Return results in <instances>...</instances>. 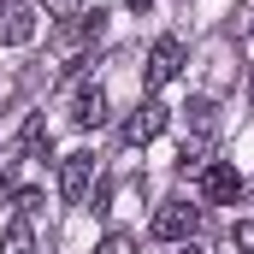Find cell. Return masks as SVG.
<instances>
[{"label":"cell","instance_id":"cell-6","mask_svg":"<svg viewBox=\"0 0 254 254\" xmlns=\"http://www.w3.org/2000/svg\"><path fill=\"white\" fill-rule=\"evenodd\" d=\"M71 125H77V130H95V125H107V89L83 83V89L71 95Z\"/></svg>","mask_w":254,"mask_h":254},{"label":"cell","instance_id":"cell-14","mask_svg":"<svg viewBox=\"0 0 254 254\" xmlns=\"http://www.w3.org/2000/svg\"><path fill=\"white\" fill-rule=\"evenodd\" d=\"M125 6H130V12H148V6H154V0H125Z\"/></svg>","mask_w":254,"mask_h":254},{"label":"cell","instance_id":"cell-5","mask_svg":"<svg viewBox=\"0 0 254 254\" xmlns=\"http://www.w3.org/2000/svg\"><path fill=\"white\" fill-rule=\"evenodd\" d=\"M160 130H166V107H160V101H142V107L125 119V142H130V148H142V142H154Z\"/></svg>","mask_w":254,"mask_h":254},{"label":"cell","instance_id":"cell-11","mask_svg":"<svg viewBox=\"0 0 254 254\" xmlns=\"http://www.w3.org/2000/svg\"><path fill=\"white\" fill-rule=\"evenodd\" d=\"M42 6H48V18H77L83 0H42Z\"/></svg>","mask_w":254,"mask_h":254},{"label":"cell","instance_id":"cell-9","mask_svg":"<svg viewBox=\"0 0 254 254\" xmlns=\"http://www.w3.org/2000/svg\"><path fill=\"white\" fill-rule=\"evenodd\" d=\"M24 154H30V160H42V166L54 160V136H48V119H30V125H24Z\"/></svg>","mask_w":254,"mask_h":254},{"label":"cell","instance_id":"cell-7","mask_svg":"<svg viewBox=\"0 0 254 254\" xmlns=\"http://www.w3.org/2000/svg\"><path fill=\"white\" fill-rule=\"evenodd\" d=\"M30 36H36V12H30V6H6V24H0V42H6V48H24Z\"/></svg>","mask_w":254,"mask_h":254},{"label":"cell","instance_id":"cell-4","mask_svg":"<svg viewBox=\"0 0 254 254\" xmlns=\"http://www.w3.org/2000/svg\"><path fill=\"white\" fill-rule=\"evenodd\" d=\"M178 71H184V42L178 36H160L154 54H148V89H166Z\"/></svg>","mask_w":254,"mask_h":254},{"label":"cell","instance_id":"cell-10","mask_svg":"<svg viewBox=\"0 0 254 254\" xmlns=\"http://www.w3.org/2000/svg\"><path fill=\"white\" fill-rule=\"evenodd\" d=\"M95 254H136V243H130L125 231H113V237H101V249Z\"/></svg>","mask_w":254,"mask_h":254},{"label":"cell","instance_id":"cell-1","mask_svg":"<svg viewBox=\"0 0 254 254\" xmlns=\"http://www.w3.org/2000/svg\"><path fill=\"white\" fill-rule=\"evenodd\" d=\"M195 231H201V207H190V201H166L154 213V237L160 243H190Z\"/></svg>","mask_w":254,"mask_h":254},{"label":"cell","instance_id":"cell-2","mask_svg":"<svg viewBox=\"0 0 254 254\" xmlns=\"http://www.w3.org/2000/svg\"><path fill=\"white\" fill-rule=\"evenodd\" d=\"M243 190H249V184H243V172H237L231 160H207V166H201V201L225 207V201H237Z\"/></svg>","mask_w":254,"mask_h":254},{"label":"cell","instance_id":"cell-3","mask_svg":"<svg viewBox=\"0 0 254 254\" xmlns=\"http://www.w3.org/2000/svg\"><path fill=\"white\" fill-rule=\"evenodd\" d=\"M89 190H95V154H65L60 160V195L71 207H83Z\"/></svg>","mask_w":254,"mask_h":254},{"label":"cell","instance_id":"cell-13","mask_svg":"<svg viewBox=\"0 0 254 254\" xmlns=\"http://www.w3.org/2000/svg\"><path fill=\"white\" fill-rule=\"evenodd\" d=\"M12 201H18V190H12V184L0 178V207H12Z\"/></svg>","mask_w":254,"mask_h":254},{"label":"cell","instance_id":"cell-12","mask_svg":"<svg viewBox=\"0 0 254 254\" xmlns=\"http://www.w3.org/2000/svg\"><path fill=\"white\" fill-rule=\"evenodd\" d=\"M237 249L254 254V219H243V225H237Z\"/></svg>","mask_w":254,"mask_h":254},{"label":"cell","instance_id":"cell-8","mask_svg":"<svg viewBox=\"0 0 254 254\" xmlns=\"http://www.w3.org/2000/svg\"><path fill=\"white\" fill-rule=\"evenodd\" d=\"M0 254H36V231H30V213H18L6 231H0Z\"/></svg>","mask_w":254,"mask_h":254},{"label":"cell","instance_id":"cell-15","mask_svg":"<svg viewBox=\"0 0 254 254\" xmlns=\"http://www.w3.org/2000/svg\"><path fill=\"white\" fill-rule=\"evenodd\" d=\"M178 254H201V249H195V243H178Z\"/></svg>","mask_w":254,"mask_h":254},{"label":"cell","instance_id":"cell-16","mask_svg":"<svg viewBox=\"0 0 254 254\" xmlns=\"http://www.w3.org/2000/svg\"><path fill=\"white\" fill-rule=\"evenodd\" d=\"M249 101H254V71H249Z\"/></svg>","mask_w":254,"mask_h":254},{"label":"cell","instance_id":"cell-17","mask_svg":"<svg viewBox=\"0 0 254 254\" xmlns=\"http://www.w3.org/2000/svg\"><path fill=\"white\" fill-rule=\"evenodd\" d=\"M0 6H6V0H0Z\"/></svg>","mask_w":254,"mask_h":254}]
</instances>
